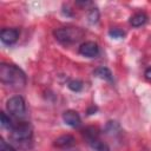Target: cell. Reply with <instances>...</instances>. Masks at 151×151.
I'll return each instance as SVG.
<instances>
[{
    "mask_svg": "<svg viewBox=\"0 0 151 151\" xmlns=\"http://www.w3.org/2000/svg\"><path fill=\"white\" fill-rule=\"evenodd\" d=\"M0 151H15V149L9 143H7L4 138H1L0 139Z\"/></svg>",
    "mask_w": 151,
    "mask_h": 151,
    "instance_id": "16",
    "label": "cell"
},
{
    "mask_svg": "<svg viewBox=\"0 0 151 151\" xmlns=\"http://www.w3.org/2000/svg\"><path fill=\"white\" fill-rule=\"evenodd\" d=\"M0 81L5 86H8L14 90H19V88L25 87L27 79H26L25 72L20 67L13 64L1 63L0 64Z\"/></svg>",
    "mask_w": 151,
    "mask_h": 151,
    "instance_id": "1",
    "label": "cell"
},
{
    "mask_svg": "<svg viewBox=\"0 0 151 151\" xmlns=\"http://www.w3.org/2000/svg\"><path fill=\"white\" fill-rule=\"evenodd\" d=\"M144 76H145V78H146L147 80H151V67H149V68L145 70Z\"/></svg>",
    "mask_w": 151,
    "mask_h": 151,
    "instance_id": "17",
    "label": "cell"
},
{
    "mask_svg": "<svg viewBox=\"0 0 151 151\" xmlns=\"http://www.w3.org/2000/svg\"><path fill=\"white\" fill-rule=\"evenodd\" d=\"M79 53L86 58H94L99 54V47L94 41H85L79 46Z\"/></svg>",
    "mask_w": 151,
    "mask_h": 151,
    "instance_id": "5",
    "label": "cell"
},
{
    "mask_svg": "<svg viewBox=\"0 0 151 151\" xmlns=\"http://www.w3.org/2000/svg\"><path fill=\"white\" fill-rule=\"evenodd\" d=\"M146 21H147V15L143 12H138L130 18V24L133 27H140V26L145 25Z\"/></svg>",
    "mask_w": 151,
    "mask_h": 151,
    "instance_id": "9",
    "label": "cell"
},
{
    "mask_svg": "<svg viewBox=\"0 0 151 151\" xmlns=\"http://www.w3.org/2000/svg\"><path fill=\"white\" fill-rule=\"evenodd\" d=\"M19 38V31L17 28H2L0 32V39L5 45L14 44Z\"/></svg>",
    "mask_w": 151,
    "mask_h": 151,
    "instance_id": "6",
    "label": "cell"
},
{
    "mask_svg": "<svg viewBox=\"0 0 151 151\" xmlns=\"http://www.w3.org/2000/svg\"><path fill=\"white\" fill-rule=\"evenodd\" d=\"M0 119H1V126H2V127L8 129L9 131L13 129L14 123L12 122L11 117H9V116H7V114H6L4 111H2V112H0Z\"/></svg>",
    "mask_w": 151,
    "mask_h": 151,
    "instance_id": "12",
    "label": "cell"
},
{
    "mask_svg": "<svg viewBox=\"0 0 151 151\" xmlns=\"http://www.w3.org/2000/svg\"><path fill=\"white\" fill-rule=\"evenodd\" d=\"M94 74H96L97 77H99V78L106 80V81H110V83L113 81L112 72H111L107 67H105V66H100V67L96 68V70H94Z\"/></svg>",
    "mask_w": 151,
    "mask_h": 151,
    "instance_id": "10",
    "label": "cell"
},
{
    "mask_svg": "<svg viewBox=\"0 0 151 151\" xmlns=\"http://www.w3.org/2000/svg\"><path fill=\"white\" fill-rule=\"evenodd\" d=\"M33 137V130L29 123L27 122H20L14 124L13 129L11 130V139L15 144H28L32 142Z\"/></svg>",
    "mask_w": 151,
    "mask_h": 151,
    "instance_id": "3",
    "label": "cell"
},
{
    "mask_svg": "<svg viewBox=\"0 0 151 151\" xmlns=\"http://www.w3.org/2000/svg\"><path fill=\"white\" fill-rule=\"evenodd\" d=\"M87 143H88V145H90L94 151H110L109 146H107L104 142H101L99 138H94V139H92V140H88Z\"/></svg>",
    "mask_w": 151,
    "mask_h": 151,
    "instance_id": "11",
    "label": "cell"
},
{
    "mask_svg": "<svg viewBox=\"0 0 151 151\" xmlns=\"http://www.w3.org/2000/svg\"><path fill=\"white\" fill-rule=\"evenodd\" d=\"M76 143V139L71 134H64V136H60L58 137L55 140H54V145L57 147H60V149H67V147H71L73 146Z\"/></svg>",
    "mask_w": 151,
    "mask_h": 151,
    "instance_id": "8",
    "label": "cell"
},
{
    "mask_svg": "<svg viewBox=\"0 0 151 151\" xmlns=\"http://www.w3.org/2000/svg\"><path fill=\"white\" fill-rule=\"evenodd\" d=\"M67 87L73 92H79L83 88V83L80 80H71V81H68Z\"/></svg>",
    "mask_w": 151,
    "mask_h": 151,
    "instance_id": "13",
    "label": "cell"
},
{
    "mask_svg": "<svg viewBox=\"0 0 151 151\" xmlns=\"http://www.w3.org/2000/svg\"><path fill=\"white\" fill-rule=\"evenodd\" d=\"M109 34H110V37H112V38L120 39V38H124L125 32L122 31V29H119V28H113V29H110V31H109Z\"/></svg>",
    "mask_w": 151,
    "mask_h": 151,
    "instance_id": "15",
    "label": "cell"
},
{
    "mask_svg": "<svg viewBox=\"0 0 151 151\" xmlns=\"http://www.w3.org/2000/svg\"><path fill=\"white\" fill-rule=\"evenodd\" d=\"M63 119L64 122L71 126V127H79L80 124H81V119H80V116L77 111L74 110H67L63 113Z\"/></svg>",
    "mask_w": 151,
    "mask_h": 151,
    "instance_id": "7",
    "label": "cell"
},
{
    "mask_svg": "<svg viewBox=\"0 0 151 151\" xmlns=\"http://www.w3.org/2000/svg\"><path fill=\"white\" fill-rule=\"evenodd\" d=\"M6 110L9 113V116L21 119L26 116V104L21 96H14L11 97L6 103Z\"/></svg>",
    "mask_w": 151,
    "mask_h": 151,
    "instance_id": "4",
    "label": "cell"
},
{
    "mask_svg": "<svg viewBox=\"0 0 151 151\" xmlns=\"http://www.w3.org/2000/svg\"><path fill=\"white\" fill-rule=\"evenodd\" d=\"M53 34H54V38L59 42L64 45H70V44H73L80 40L84 37V31L80 27L67 26V27H60V28L54 29Z\"/></svg>",
    "mask_w": 151,
    "mask_h": 151,
    "instance_id": "2",
    "label": "cell"
},
{
    "mask_svg": "<svg viewBox=\"0 0 151 151\" xmlns=\"http://www.w3.org/2000/svg\"><path fill=\"white\" fill-rule=\"evenodd\" d=\"M98 19H99L98 8H91V11L88 12V21L91 24H96V22H98Z\"/></svg>",
    "mask_w": 151,
    "mask_h": 151,
    "instance_id": "14",
    "label": "cell"
}]
</instances>
